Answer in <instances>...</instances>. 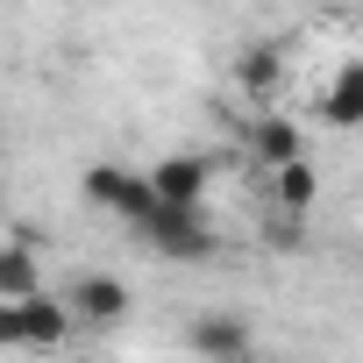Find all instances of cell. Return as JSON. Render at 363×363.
Listing matches in <instances>:
<instances>
[{
	"label": "cell",
	"instance_id": "cell-5",
	"mask_svg": "<svg viewBox=\"0 0 363 363\" xmlns=\"http://www.w3.org/2000/svg\"><path fill=\"white\" fill-rule=\"evenodd\" d=\"M65 306H72L79 328H121L128 320V285L114 271H86V278L65 285Z\"/></svg>",
	"mask_w": 363,
	"mask_h": 363
},
{
	"label": "cell",
	"instance_id": "cell-2",
	"mask_svg": "<svg viewBox=\"0 0 363 363\" xmlns=\"http://www.w3.org/2000/svg\"><path fill=\"white\" fill-rule=\"evenodd\" d=\"M72 306H65V292H36V299H15V306H0V349H36V356H50V349H65L72 342Z\"/></svg>",
	"mask_w": 363,
	"mask_h": 363
},
{
	"label": "cell",
	"instance_id": "cell-6",
	"mask_svg": "<svg viewBox=\"0 0 363 363\" xmlns=\"http://www.w3.org/2000/svg\"><path fill=\"white\" fill-rule=\"evenodd\" d=\"M186 342H193V356H207V363H250V356H257V328H250L242 313H193V320H186Z\"/></svg>",
	"mask_w": 363,
	"mask_h": 363
},
{
	"label": "cell",
	"instance_id": "cell-3",
	"mask_svg": "<svg viewBox=\"0 0 363 363\" xmlns=\"http://www.w3.org/2000/svg\"><path fill=\"white\" fill-rule=\"evenodd\" d=\"M79 193H86V207L114 214L121 228H135V221L150 214V200H157V193H150V171H135V164H114V157H107V164H93V171L79 178Z\"/></svg>",
	"mask_w": 363,
	"mask_h": 363
},
{
	"label": "cell",
	"instance_id": "cell-8",
	"mask_svg": "<svg viewBox=\"0 0 363 363\" xmlns=\"http://www.w3.org/2000/svg\"><path fill=\"white\" fill-rule=\"evenodd\" d=\"M313 114H320L328 128H363V57H349V65H335V72H328V86H320Z\"/></svg>",
	"mask_w": 363,
	"mask_h": 363
},
{
	"label": "cell",
	"instance_id": "cell-4",
	"mask_svg": "<svg viewBox=\"0 0 363 363\" xmlns=\"http://www.w3.org/2000/svg\"><path fill=\"white\" fill-rule=\"evenodd\" d=\"M143 171H150V193H157L164 207H207L214 164H207L200 150H171V157H157V164H143Z\"/></svg>",
	"mask_w": 363,
	"mask_h": 363
},
{
	"label": "cell",
	"instance_id": "cell-9",
	"mask_svg": "<svg viewBox=\"0 0 363 363\" xmlns=\"http://www.w3.org/2000/svg\"><path fill=\"white\" fill-rule=\"evenodd\" d=\"M264 186H271V207H278V221H292V228H299V221L320 207V171H313V157H299V164L271 171Z\"/></svg>",
	"mask_w": 363,
	"mask_h": 363
},
{
	"label": "cell",
	"instance_id": "cell-11",
	"mask_svg": "<svg viewBox=\"0 0 363 363\" xmlns=\"http://www.w3.org/2000/svg\"><path fill=\"white\" fill-rule=\"evenodd\" d=\"M235 86L257 100V114H271V93L285 86V57L271 50V43H257V50H242L235 57Z\"/></svg>",
	"mask_w": 363,
	"mask_h": 363
},
{
	"label": "cell",
	"instance_id": "cell-7",
	"mask_svg": "<svg viewBox=\"0 0 363 363\" xmlns=\"http://www.w3.org/2000/svg\"><path fill=\"white\" fill-rule=\"evenodd\" d=\"M242 143H250V157H257V171H264V178L306 157V135H299V121H285V114H250Z\"/></svg>",
	"mask_w": 363,
	"mask_h": 363
},
{
	"label": "cell",
	"instance_id": "cell-10",
	"mask_svg": "<svg viewBox=\"0 0 363 363\" xmlns=\"http://www.w3.org/2000/svg\"><path fill=\"white\" fill-rule=\"evenodd\" d=\"M36 292H43V257H36V242L0 235V306L36 299Z\"/></svg>",
	"mask_w": 363,
	"mask_h": 363
},
{
	"label": "cell",
	"instance_id": "cell-1",
	"mask_svg": "<svg viewBox=\"0 0 363 363\" xmlns=\"http://www.w3.org/2000/svg\"><path fill=\"white\" fill-rule=\"evenodd\" d=\"M135 235H143L157 257H171V264H207V257L221 250L207 207H164V200H150V214L135 221Z\"/></svg>",
	"mask_w": 363,
	"mask_h": 363
}]
</instances>
